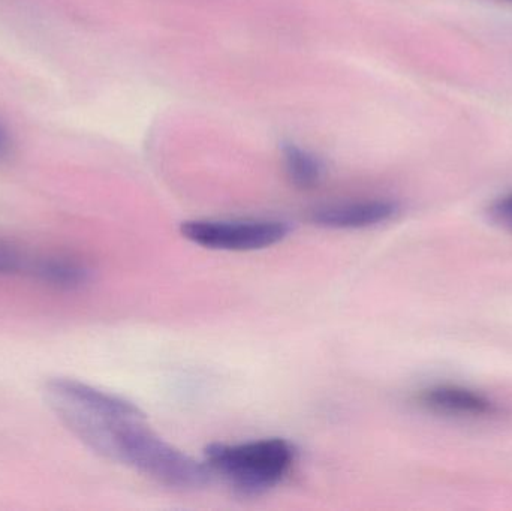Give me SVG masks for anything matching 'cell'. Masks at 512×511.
Masks as SVG:
<instances>
[{"instance_id": "6da1fadb", "label": "cell", "mask_w": 512, "mask_h": 511, "mask_svg": "<svg viewBox=\"0 0 512 511\" xmlns=\"http://www.w3.org/2000/svg\"><path fill=\"white\" fill-rule=\"evenodd\" d=\"M45 398L60 422L104 458L126 423L144 419L131 402L71 378L48 381Z\"/></svg>"}, {"instance_id": "7a4b0ae2", "label": "cell", "mask_w": 512, "mask_h": 511, "mask_svg": "<svg viewBox=\"0 0 512 511\" xmlns=\"http://www.w3.org/2000/svg\"><path fill=\"white\" fill-rule=\"evenodd\" d=\"M110 459L128 465L168 488L194 491L206 486L212 477L209 467L150 431L146 419L135 420L120 432Z\"/></svg>"}, {"instance_id": "3957f363", "label": "cell", "mask_w": 512, "mask_h": 511, "mask_svg": "<svg viewBox=\"0 0 512 511\" xmlns=\"http://www.w3.org/2000/svg\"><path fill=\"white\" fill-rule=\"evenodd\" d=\"M294 449L280 438L245 444H212L206 464L240 494L259 495L279 485L294 464Z\"/></svg>"}, {"instance_id": "277c9868", "label": "cell", "mask_w": 512, "mask_h": 511, "mask_svg": "<svg viewBox=\"0 0 512 511\" xmlns=\"http://www.w3.org/2000/svg\"><path fill=\"white\" fill-rule=\"evenodd\" d=\"M183 237L204 246L221 251H258L282 242L289 233L285 222L265 219L245 221H198L183 222L180 227Z\"/></svg>"}, {"instance_id": "5b68a950", "label": "cell", "mask_w": 512, "mask_h": 511, "mask_svg": "<svg viewBox=\"0 0 512 511\" xmlns=\"http://www.w3.org/2000/svg\"><path fill=\"white\" fill-rule=\"evenodd\" d=\"M397 212L399 206L390 200L348 201L318 207L310 215V221L333 230H357L390 221Z\"/></svg>"}, {"instance_id": "8992f818", "label": "cell", "mask_w": 512, "mask_h": 511, "mask_svg": "<svg viewBox=\"0 0 512 511\" xmlns=\"http://www.w3.org/2000/svg\"><path fill=\"white\" fill-rule=\"evenodd\" d=\"M417 401L427 411L460 419H483L498 413V405L492 399L453 384L429 387L418 395Z\"/></svg>"}, {"instance_id": "52a82bcc", "label": "cell", "mask_w": 512, "mask_h": 511, "mask_svg": "<svg viewBox=\"0 0 512 511\" xmlns=\"http://www.w3.org/2000/svg\"><path fill=\"white\" fill-rule=\"evenodd\" d=\"M29 272L39 281L63 290L83 287L90 279V270L84 264L62 255L30 261Z\"/></svg>"}, {"instance_id": "ba28073f", "label": "cell", "mask_w": 512, "mask_h": 511, "mask_svg": "<svg viewBox=\"0 0 512 511\" xmlns=\"http://www.w3.org/2000/svg\"><path fill=\"white\" fill-rule=\"evenodd\" d=\"M282 158L289 182L298 189H313L321 183L324 167L313 153L289 143L282 147Z\"/></svg>"}, {"instance_id": "9c48e42d", "label": "cell", "mask_w": 512, "mask_h": 511, "mask_svg": "<svg viewBox=\"0 0 512 511\" xmlns=\"http://www.w3.org/2000/svg\"><path fill=\"white\" fill-rule=\"evenodd\" d=\"M29 258L11 243L0 240V276L15 275L23 270H29Z\"/></svg>"}, {"instance_id": "30bf717a", "label": "cell", "mask_w": 512, "mask_h": 511, "mask_svg": "<svg viewBox=\"0 0 512 511\" xmlns=\"http://www.w3.org/2000/svg\"><path fill=\"white\" fill-rule=\"evenodd\" d=\"M489 216L496 225L512 233V194L496 200L490 206Z\"/></svg>"}, {"instance_id": "8fae6325", "label": "cell", "mask_w": 512, "mask_h": 511, "mask_svg": "<svg viewBox=\"0 0 512 511\" xmlns=\"http://www.w3.org/2000/svg\"><path fill=\"white\" fill-rule=\"evenodd\" d=\"M12 149V137L8 126L0 120V161L8 158Z\"/></svg>"}]
</instances>
